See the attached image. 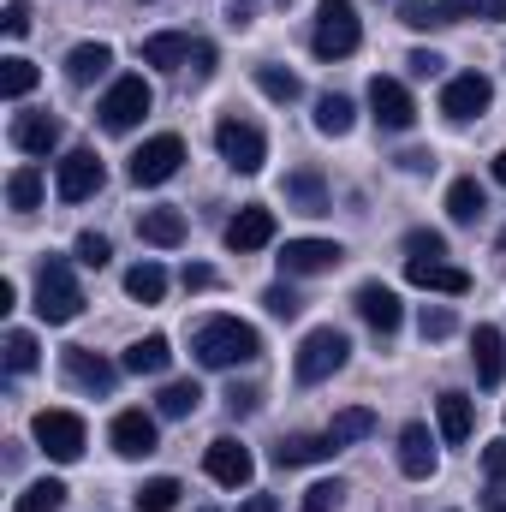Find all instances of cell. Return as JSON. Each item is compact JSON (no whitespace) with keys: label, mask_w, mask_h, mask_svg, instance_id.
<instances>
[{"label":"cell","mask_w":506,"mask_h":512,"mask_svg":"<svg viewBox=\"0 0 506 512\" xmlns=\"http://www.w3.org/2000/svg\"><path fill=\"white\" fill-rule=\"evenodd\" d=\"M358 42H364L358 6H352V0H322V6H316V36H310V48H316L322 60H346V54H358Z\"/></svg>","instance_id":"3957f363"},{"label":"cell","mask_w":506,"mask_h":512,"mask_svg":"<svg viewBox=\"0 0 506 512\" xmlns=\"http://www.w3.org/2000/svg\"><path fill=\"white\" fill-rule=\"evenodd\" d=\"M262 304H268V316H280V322H292V316L304 310V298H298L292 286H268V292H262Z\"/></svg>","instance_id":"b9f144b4"},{"label":"cell","mask_w":506,"mask_h":512,"mask_svg":"<svg viewBox=\"0 0 506 512\" xmlns=\"http://www.w3.org/2000/svg\"><path fill=\"white\" fill-rule=\"evenodd\" d=\"M102 179H108L102 155H96V149H72V155H60L54 191H60V203H90V197L102 191Z\"/></svg>","instance_id":"30bf717a"},{"label":"cell","mask_w":506,"mask_h":512,"mask_svg":"<svg viewBox=\"0 0 506 512\" xmlns=\"http://www.w3.org/2000/svg\"><path fill=\"white\" fill-rule=\"evenodd\" d=\"M167 364H173V346H167V334H149V340H131L126 346V364L131 376H167Z\"/></svg>","instance_id":"f1b7e54d"},{"label":"cell","mask_w":506,"mask_h":512,"mask_svg":"<svg viewBox=\"0 0 506 512\" xmlns=\"http://www.w3.org/2000/svg\"><path fill=\"white\" fill-rule=\"evenodd\" d=\"M149 108H155V90L131 72V78H114V84H108V96H102L96 114H102V126L108 131H131V126H143Z\"/></svg>","instance_id":"8992f818"},{"label":"cell","mask_w":506,"mask_h":512,"mask_svg":"<svg viewBox=\"0 0 506 512\" xmlns=\"http://www.w3.org/2000/svg\"><path fill=\"white\" fill-rule=\"evenodd\" d=\"M66 507V483L60 477H42V483H30L18 501H12V512H60Z\"/></svg>","instance_id":"74e56055"},{"label":"cell","mask_w":506,"mask_h":512,"mask_svg":"<svg viewBox=\"0 0 506 512\" xmlns=\"http://www.w3.org/2000/svg\"><path fill=\"white\" fill-rule=\"evenodd\" d=\"M108 441H114L120 459H149L155 453V417L149 411H120L114 429H108Z\"/></svg>","instance_id":"d6986e66"},{"label":"cell","mask_w":506,"mask_h":512,"mask_svg":"<svg viewBox=\"0 0 506 512\" xmlns=\"http://www.w3.org/2000/svg\"><path fill=\"white\" fill-rule=\"evenodd\" d=\"M477 18H506V0H477Z\"/></svg>","instance_id":"11a10c76"},{"label":"cell","mask_w":506,"mask_h":512,"mask_svg":"<svg viewBox=\"0 0 506 512\" xmlns=\"http://www.w3.org/2000/svg\"><path fill=\"white\" fill-rule=\"evenodd\" d=\"M417 328H423V340H447V334H453V310H447V304H435V310L423 304V316H417Z\"/></svg>","instance_id":"f6af8a7d"},{"label":"cell","mask_w":506,"mask_h":512,"mask_svg":"<svg viewBox=\"0 0 506 512\" xmlns=\"http://www.w3.org/2000/svg\"><path fill=\"white\" fill-rule=\"evenodd\" d=\"M435 417H441V441L459 447V441H471V429H477V399H471V393H441V411H435Z\"/></svg>","instance_id":"83f0119b"},{"label":"cell","mask_w":506,"mask_h":512,"mask_svg":"<svg viewBox=\"0 0 506 512\" xmlns=\"http://www.w3.org/2000/svg\"><path fill=\"white\" fill-rule=\"evenodd\" d=\"M489 102H495V84H489L483 72H459V78H447V90H441V114H447L453 126L483 120V114H489Z\"/></svg>","instance_id":"9c48e42d"},{"label":"cell","mask_w":506,"mask_h":512,"mask_svg":"<svg viewBox=\"0 0 506 512\" xmlns=\"http://www.w3.org/2000/svg\"><path fill=\"white\" fill-rule=\"evenodd\" d=\"M352 304H358V316L376 328L381 340H387V334H399V322H405V304H399V292H393V286H381V280H364Z\"/></svg>","instance_id":"9a60e30c"},{"label":"cell","mask_w":506,"mask_h":512,"mask_svg":"<svg viewBox=\"0 0 506 512\" xmlns=\"http://www.w3.org/2000/svg\"><path fill=\"white\" fill-rule=\"evenodd\" d=\"M340 447H334V435L322 429V435H286L280 447H274V465L280 471H298V465H322V459H334Z\"/></svg>","instance_id":"603a6c76"},{"label":"cell","mask_w":506,"mask_h":512,"mask_svg":"<svg viewBox=\"0 0 506 512\" xmlns=\"http://www.w3.org/2000/svg\"><path fill=\"white\" fill-rule=\"evenodd\" d=\"M435 465H441V459H435V435H429V423H405V429H399V471L423 483V477H435Z\"/></svg>","instance_id":"ffe728a7"},{"label":"cell","mask_w":506,"mask_h":512,"mask_svg":"<svg viewBox=\"0 0 506 512\" xmlns=\"http://www.w3.org/2000/svg\"><path fill=\"white\" fill-rule=\"evenodd\" d=\"M30 435H36V447H42L48 459H60V465L84 459V441H90V429H84L78 411H36V417H30Z\"/></svg>","instance_id":"5b68a950"},{"label":"cell","mask_w":506,"mask_h":512,"mask_svg":"<svg viewBox=\"0 0 506 512\" xmlns=\"http://www.w3.org/2000/svg\"><path fill=\"white\" fill-rule=\"evenodd\" d=\"M489 209V191L477 185V179H453V191H447V215L453 221H477Z\"/></svg>","instance_id":"e575fe53"},{"label":"cell","mask_w":506,"mask_h":512,"mask_svg":"<svg viewBox=\"0 0 506 512\" xmlns=\"http://www.w3.org/2000/svg\"><path fill=\"white\" fill-rule=\"evenodd\" d=\"M143 66H161V72H179V66H191V54H197V42L191 36H179V30H161V36H149L143 48Z\"/></svg>","instance_id":"d4e9b609"},{"label":"cell","mask_w":506,"mask_h":512,"mask_svg":"<svg viewBox=\"0 0 506 512\" xmlns=\"http://www.w3.org/2000/svg\"><path fill=\"white\" fill-rule=\"evenodd\" d=\"M501 251H506V227H501Z\"/></svg>","instance_id":"680465c9"},{"label":"cell","mask_w":506,"mask_h":512,"mask_svg":"<svg viewBox=\"0 0 506 512\" xmlns=\"http://www.w3.org/2000/svg\"><path fill=\"white\" fill-rule=\"evenodd\" d=\"M215 149H221V161L233 173H262V161H268V137L251 120H221L215 126Z\"/></svg>","instance_id":"ba28073f"},{"label":"cell","mask_w":506,"mask_h":512,"mask_svg":"<svg viewBox=\"0 0 506 512\" xmlns=\"http://www.w3.org/2000/svg\"><path fill=\"white\" fill-rule=\"evenodd\" d=\"M352 126H358V108H352L346 96H334V90H328V96L316 102V131H322V137H346Z\"/></svg>","instance_id":"1f68e13d"},{"label":"cell","mask_w":506,"mask_h":512,"mask_svg":"<svg viewBox=\"0 0 506 512\" xmlns=\"http://www.w3.org/2000/svg\"><path fill=\"white\" fill-rule=\"evenodd\" d=\"M239 512H280V501H274V495H251Z\"/></svg>","instance_id":"db71d44e"},{"label":"cell","mask_w":506,"mask_h":512,"mask_svg":"<svg viewBox=\"0 0 506 512\" xmlns=\"http://www.w3.org/2000/svg\"><path fill=\"white\" fill-rule=\"evenodd\" d=\"M495 179H501V185H506V149H501V155H495Z\"/></svg>","instance_id":"9f6ffc18"},{"label":"cell","mask_w":506,"mask_h":512,"mask_svg":"<svg viewBox=\"0 0 506 512\" xmlns=\"http://www.w3.org/2000/svg\"><path fill=\"white\" fill-rule=\"evenodd\" d=\"M227 411H233V417L256 411V387H233V393H227Z\"/></svg>","instance_id":"681fc988"},{"label":"cell","mask_w":506,"mask_h":512,"mask_svg":"<svg viewBox=\"0 0 506 512\" xmlns=\"http://www.w3.org/2000/svg\"><path fill=\"white\" fill-rule=\"evenodd\" d=\"M405 280L423 286V292H441V298H465V292H471V274H465V268L429 262V256H405Z\"/></svg>","instance_id":"2e32d148"},{"label":"cell","mask_w":506,"mask_h":512,"mask_svg":"<svg viewBox=\"0 0 506 512\" xmlns=\"http://www.w3.org/2000/svg\"><path fill=\"white\" fill-rule=\"evenodd\" d=\"M0 358H6V376H30V370H36V358H42V346H36V334L12 328V334H6V346H0Z\"/></svg>","instance_id":"d590c367"},{"label":"cell","mask_w":506,"mask_h":512,"mask_svg":"<svg viewBox=\"0 0 506 512\" xmlns=\"http://www.w3.org/2000/svg\"><path fill=\"white\" fill-rule=\"evenodd\" d=\"M197 405H203V387H197V382H167V387H161V399H155V411H161V417H191Z\"/></svg>","instance_id":"ab89813d"},{"label":"cell","mask_w":506,"mask_h":512,"mask_svg":"<svg viewBox=\"0 0 506 512\" xmlns=\"http://www.w3.org/2000/svg\"><path fill=\"white\" fill-rule=\"evenodd\" d=\"M340 501H346V483H340V477H322V483H310V489H304L298 512H334Z\"/></svg>","instance_id":"60d3db41"},{"label":"cell","mask_w":506,"mask_h":512,"mask_svg":"<svg viewBox=\"0 0 506 512\" xmlns=\"http://www.w3.org/2000/svg\"><path fill=\"white\" fill-rule=\"evenodd\" d=\"M340 262H346V251H340L334 239H286L280 274H286V280H310V274H334Z\"/></svg>","instance_id":"8fae6325"},{"label":"cell","mask_w":506,"mask_h":512,"mask_svg":"<svg viewBox=\"0 0 506 512\" xmlns=\"http://www.w3.org/2000/svg\"><path fill=\"white\" fill-rule=\"evenodd\" d=\"M203 471L221 483V489H245L256 477V459H251V447H239L233 435H221V441H209V453H203Z\"/></svg>","instance_id":"4fadbf2b"},{"label":"cell","mask_w":506,"mask_h":512,"mask_svg":"<svg viewBox=\"0 0 506 512\" xmlns=\"http://www.w3.org/2000/svg\"><path fill=\"white\" fill-rule=\"evenodd\" d=\"M185 167V137H173V131H161V137H149L137 155H131V185H167L173 173Z\"/></svg>","instance_id":"52a82bcc"},{"label":"cell","mask_w":506,"mask_h":512,"mask_svg":"<svg viewBox=\"0 0 506 512\" xmlns=\"http://www.w3.org/2000/svg\"><path fill=\"white\" fill-rule=\"evenodd\" d=\"M6 203H12L18 215H30V209L42 203V167H18V173L6 179Z\"/></svg>","instance_id":"f35d334b"},{"label":"cell","mask_w":506,"mask_h":512,"mask_svg":"<svg viewBox=\"0 0 506 512\" xmlns=\"http://www.w3.org/2000/svg\"><path fill=\"white\" fill-rule=\"evenodd\" d=\"M483 477H489V483H506V435L483 447Z\"/></svg>","instance_id":"7dc6e473"},{"label":"cell","mask_w":506,"mask_h":512,"mask_svg":"<svg viewBox=\"0 0 506 512\" xmlns=\"http://www.w3.org/2000/svg\"><path fill=\"white\" fill-rule=\"evenodd\" d=\"M399 18H405L411 30H441V24H465V18H477V0H405Z\"/></svg>","instance_id":"ac0fdd59"},{"label":"cell","mask_w":506,"mask_h":512,"mask_svg":"<svg viewBox=\"0 0 506 512\" xmlns=\"http://www.w3.org/2000/svg\"><path fill=\"white\" fill-rule=\"evenodd\" d=\"M108 66H114V48L108 42H78L72 54H66V78L84 90V84H96V78H108Z\"/></svg>","instance_id":"484cf974"},{"label":"cell","mask_w":506,"mask_h":512,"mask_svg":"<svg viewBox=\"0 0 506 512\" xmlns=\"http://www.w3.org/2000/svg\"><path fill=\"white\" fill-rule=\"evenodd\" d=\"M185 286L203 292V286H215V274H209V268H185Z\"/></svg>","instance_id":"f5cc1de1"},{"label":"cell","mask_w":506,"mask_h":512,"mask_svg":"<svg viewBox=\"0 0 506 512\" xmlns=\"http://www.w3.org/2000/svg\"><path fill=\"white\" fill-rule=\"evenodd\" d=\"M60 370H66V382L84 387V393H114V382H120V370L108 358H96L90 346H66L60 352Z\"/></svg>","instance_id":"5bb4252c"},{"label":"cell","mask_w":506,"mask_h":512,"mask_svg":"<svg viewBox=\"0 0 506 512\" xmlns=\"http://www.w3.org/2000/svg\"><path fill=\"white\" fill-rule=\"evenodd\" d=\"M370 114L381 131H411L417 126V102L399 78H370Z\"/></svg>","instance_id":"7c38bea8"},{"label":"cell","mask_w":506,"mask_h":512,"mask_svg":"<svg viewBox=\"0 0 506 512\" xmlns=\"http://www.w3.org/2000/svg\"><path fill=\"white\" fill-rule=\"evenodd\" d=\"M346 358H352V340L340 328H310L304 346H298V358H292V376L304 387H316V382H328L334 370H346Z\"/></svg>","instance_id":"277c9868"},{"label":"cell","mask_w":506,"mask_h":512,"mask_svg":"<svg viewBox=\"0 0 506 512\" xmlns=\"http://www.w3.org/2000/svg\"><path fill=\"white\" fill-rule=\"evenodd\" d=\"M489 512H506V507H501V495H489Z\"/></svg>","instance_id":"6f0895ef"},{"label":"cell","mask_w":506,"mask_h":512,"mask_svg":"<svg viewBox=\"0 0 506 512\" xmlns=\"http://www.w3.org/2000/svg\"><path fill=\"white\" fill-rule=\"evenodd\" d=\"M399 167H405V173H429V167H435V155H429V149H405V155H399Z\"/></svg>","instance_id":"f907efd6"},{"label":"cell","mask_w":506,"mask_h":512,"mask_svg":"<svg viewBox=\"0 0 506 512\" xmlns=\"http://www.w3.org/2000/svg\"><path fill=\"white\" fill-rule=\"evenodd\" d=\"M78 310H84V286H78L72 262L66 256H48L36 268V316L54 322V328H66V322H78Z\"/></svg>","instance_id":"7a4b0ae2"},{"label":"cell","mask_w":506,"mask_h":512,"mask_svg":"<svg viewBox=\"0 0 506 512\" xmlns=\"http://www.w3.org/2000/svg\"><path fill=\"white\" fill-rule=\"evenodd\" d=\"M405 66H411V78H441V66H447V60H441V54H429V48H417Z\"/></svg>","instance_id":"c3c4849f"},{"label":"cell","mask_w":506,"mask_h":512,"mask_svg":"<svg viewBox=\"0 0 506 512\" xmlns=\"http://www.w3.org/2000/svg\"><path fill=\"white\" fill-rule=\"evenodd\" d=\"M262 245H274V209H262V203H245L233 221H227V251L251 256Z\"/></svg>","instance_id":"e0dca14e"},{"label":"cell","mask_w":506,"mask_h":512,"mask_svg":"<svg viewBox=\"0 0 506 512\" xmlns=\"http://www.w3.org/2000/svg\"><path fill=\"white\" fill-rule=\"evenodd\" d=\"M36 78H42V72H36L24 54H6V60H0V96H6V102H24V96L36 90Z\"/></svg>","instance_id":"4dcf8cb0"},{"label":"cell","mask_w":506,"mask_h":512,"mask_svg":"<svg viewBox=\"0 0 506 512\" xmlns=\"http://www.w3.org/2000/svg\"><path fill=\"white\" fill-rule=\"evenodd\" d=\"M60 137H66V131H60L54 114H18V120H12V143H18L24 155H42V161H48V155L60 149Z\"/></svg>","instance_id":"44dd1931"},{"label":"cell","mask_w":506,"mask_h":512,"mask_svg":"<svg viewBox=\"0 0 506 512\" xmlns=\"http://www.w3.org/2000/svg\"><path fill=\"white\" fill-rule=\"evenodd\" d=\"M126 292L137 304H161V298H167V268H161V262H137L126 274Z\"/></svg>","instance_id":"d6a6232c"},{"label":"cell","mask_w":506,"mask_h":512,"mask_svg":"<svg viewBox=\"0 0 506 512\" xmlns=\"http://www.w3.org/2000/svg\"><path fill=\"white\" fill-rule=\"evenodd\" d=\"M286 203H292L298 215H328V209H334V197H328V185H322V173H316V167L286 173Z\"/></svg>","instance_id":"cb8c5ba5"},{"label":"cell","mask_w":506,"mask_h":512,"mask_svg":"<svg viewBox=\"0 0 506 512\" xmlns=\"http://www.w3.org/2000/svg\"><path fill=\"white\" fill-rule=\"evenodd\" d=\"M191 72H197V78H209V72H215V48H209V42H197V54H191Z\"/></svg>","instance_id":"816d5d0a"},{"label":"cell","mask_w":506,"mask_h":512,"mask_svg":"<svg viewBox=\"0 0 506 512\" xmlns=\"http://www.w3.org/2000/svg\"><path fill=\"white\" fill-rule=\"evenodd\" d=\"M405 251H411V256H429V262H441V256H447V239H441L435 227H417V233H405Z\"/></svg>","instance_id":"7bdbcfd3"},{"label":"cell","mask_w":506,"mask_h":512,"mask_svg":"<svg viewBox=\"0 0 506 512\" xmlns=\"http://www.w3.org/2000/svg\"><path fill=\"white\" fill-rule=\"evenodd\" d=\"M179 495H185V489H179V477H149V483L131 495V507H137V512H173V507H179Z\"/></svg>","instance_id":"8d00e7d4"},{"label":"cell","mask_w":506,"mask_h":512,"mask_svg":"<svg viewBox=\"0 0 506 512\" xmlns=\"http://www.w3.org/2000/svg\"><path fill=\"white\" fill-rule=\"evenodd\" d=\"M471 364H477V382L483 387H501V376H506V334L501 328H477L471 334Z\"/></svg>","instance_id":"7402d4cb"},{"label":"cell","mask_w":506,"mask_h":512,"mask_svg":"<svg viewBox=\"0 0 506 512\" xmlns=\"http://www.w3.org/2000/svg\"><path fill=\"white\" fill-rule=\"evenodd\" d=\"M72 251H78V262H84V268H108L114 245H108L102 233H78V245H72Z\"/></svg>","instance_id":"ee69618b"},{"label":"cell","mask_w":506,"mask_h":512,"mask_svg":"<svg viewBox=\"0 0 506 512\" xmlns=\"http://www.w3.org/2000/svg\"><path fill=\"white\" fill-rule=\"evenodd\" d=\"M328 435H334V447H352V441H370V435H376V411H364V405H346V411H334V423H328Z\"/></svg>","instance_id":"f546056e"},{"label":"cell","mask_w":506,"mask_h":512,"mask_svg":"<svg viewBox=\"0 0 506 512\" xmlns=\"http://www.w3.org/2000/svg\"><path fill=\"white\" fill-rule=\"evenodd\" d=\"M256 90L268 96V102H298L304 96V84H298V72H286V66H256Z\"/></svg>","instance_id":"836d02e7"},{"label":"cell","mask_w":506,"mask_h":512,"mask_svg":"<svg viewBox=\"0 0 506 512\" xmlns=\"http://www.w3.org/2000/svg\"><path fill=\"white\" fill-rule=\"evenodd\" d=\"M191 358L203 370H239V364H256L262 358V334L239 316H209L197 334H191Z\"/></svg>","instance_id":"6da1fadb"},{"label":"cell","mask_w":506,"mask_h":512,"mask_svg":"<svg viewBox=\"0 0 506 512\" xmlns=\"http://www.w3.org/2000/svg\"><path fill=\"white\" fill-rule=\"evenodd\" d=\"M0 30L18 42V36L30 30V6H24V0H6V12H0Z\"/></svg>","instance_id":"bcb514c9"},{"label":"cell","mask_w":506,"mask_h":512,"mask_svg":"<svg viewBox=\"0 0 506 512\" xmlns=\"http://www.w3.org/2000/svg\"><path fill=\"white\" fill-rule=\"evenodd\" d=\"M137 239L173 251V245H185V215H179V209H143V215H137Z\"/></svg>","instance_id":"4316f807"}]
</instances>
